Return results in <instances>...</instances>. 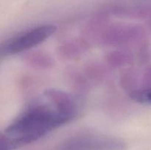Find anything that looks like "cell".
Returning a JSON list of instances; mask_svg holds the SVG:
<instances>
[{"label":"cell","mask_w":151,"mask_h":150,"mask_svg":"<svg viewBox=\"0 0 151 150\" xmlns=\"http://www.w3.org/2000/svg\"><path fill=\"white\" fill-rule=\"evenodd\" d=\"M89 44L85 38H76L65 41L58 48V56L65 60H72L81 57L88 51Z\"/></svg>","instance_id":"5b68a950"},{"label":"cell","mask_w":151,"mask_h":150,"mask_svg":"<svg viewBox=\"0 0 151 150\" xmlns=\"http://www.w3.org/2000/svg\"><path fill=\"white\" fill-rule=\"evenodd\" d=\"M129 96L131 99L137 103L151 104V87L131 91L129 93Z\"/></svg>","instance_id":"9c48e42d"},{"label":"cell","mask_w":151,"mask_h":150,"mask_svg":"<svg viewBox=\"0 0 151 150\" xmlns=\"http://www.w3.org/2000/svg\"><path fill=\"white\" fill-rule=\"evenodd\" d=\"M78 115L60 107L43 94L5 128L0 137V150H15L38 141Z\"/></svg>","instance_id":"6da1fadb"},{"label":"cell","mask_w":151,"mask_h":150,"mask_svg":"<svg viewBox=\"0 0 151 150\" xmlns=\"http://www.w3.org/2000/svg\"><path fill=\"white\" fill-rule=\"evenodd\" d=\"M150 26L151 28V17H150Z\"/></svg>","instance_id":"7c38bea8"},{"label":"cell","mask_w":151,"mask_h":150,"mask_svg":"<svg viewBox=\"0 0 151 150\" xmlns=\"http://www.w3.org/2000/svg\"><path fill=\"white\" fill-rule=\"evenodd\" d=\"M122 140L111 135L81 133L66 138L50 150H125Z\"/></svg>","instance_id":"3957f363"},{"label":"cell","mask_w":151,"mask_h":150,"mask_svg":"<svg viewBox=\"0 0 151 150\" xmlns=\"http://www.w3.org/2000/svg\"><path fill=\"white\" fill-rule=\"evenodd\" d=\"M24 61L31 67L39 69H51L54 65V60L48 53L41 51H34L27 53Z\"/></svg>","instance_id":"8992f818"},{"label":"cell","mask_w":151,"mask_h":150,"mask_svg":"<svg viewBox=\"0 0 151 150\" xmlns=\"http://www.w3.org/2000/svg\"><path fill=\"white\" fill-rule=\"evenodd\" d=\"M57 26L53 24H42L21 32L1 44V57H9L28 51L42 44L54 35Z\"/></svg>","instance_id":"7a4b0ae2"},{"label":"cell","mask_w":151,"mask_h":150,"mask_svg":"<svg viewBox=\"0 0 151 150\" xmlns=\"http://www.w3.org/2000/svg\"><path fill=\"white\" fill-rule=\"evenodd\" d=\"M145 38V32L139 25L116 24L107 25L99 37L102 44L106 46H126L139 44Z\"/></svg>","instance_id":"277c9868"},{"label":"cell","mask_w":151,"mask_h":150,"mask_svg":"<svg viewBox=\"0 0 151 150\" xmlns=\"http://www.w3.org/2000/svg\"><path fill=\"white\" fill-rule=\"evenodd\" d=\"M151 87V66L145 68L140 78V85L139 89L148 88Z\"/></svg>","instance_id":"30bf717a"},{"label":"cell","mask_w":151,"mask_h":150,"mask_svg":"<svg viewBox=\"0 0 151 150\" xmlns=\"http://www.w3.org/2000/svg\"><path fill=\"white\" fill-rule=\"evenodd\" d=\"M138 71L135 69H127L122 71L120 76L121 86L128 92L139 89L140 85V78Z\"/></svg>","instance_id":"ba28073f"},{"label":"cell","mask_w":151,"mask_h":150,"mask_svg":"<svg viewBox=\"0 0 151 150\" xmlns=\"http://www.w3.org/2000/svg\"><path fill=\"white\" fill-rule=\"evenodd\" d=\"M103 68L101 66H98V65H92L90 66L89 68L88 67L87 69V74L88 76L89 75L92 78H97L100 77V76H103L104 74V70Z\"/></svg>","instance_id":"8fae6325"},{"label":"cell","mask_w":151,"mask_h":150,"mask_svg":"<svg viewBox=\"0 0 151 150\" xmlns=\"http://www.w3.org/2000/svg\"><path fill=\"white\" fill-rule=\"evenodd\" d=\"M106 61L112 68L125 67L133 63L134 56L127 50H116L106 55Z\"/></svg>","instance_id":"52a82bcc"}]
</instances>
